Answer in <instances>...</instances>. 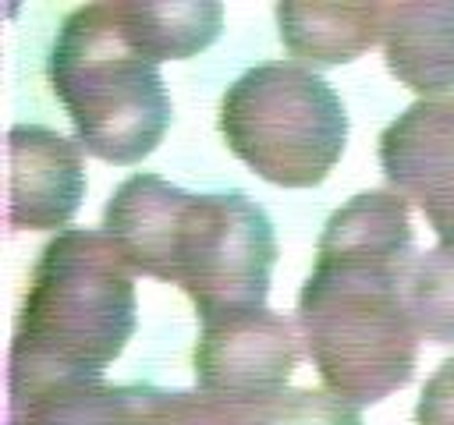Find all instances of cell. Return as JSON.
I'll return each mask as SVG.
<instances>
[{
  "label": "cell",
  "mask_w": 454,
  "mask_h": 425,
  "mask_svg": "<svg viewBox=\"0 0 454 425\" xmlns=\"http://www.w3.org/2000/svg\"><path fill=\"white\" fill-rule=\"evenodd\" d=\"M415 259L408 198L397 191L355 195L319 234L316 266L298 294V329L326 390L355 407L380 404L415 375Z\"/></svg>",
  "instance_id": "6da1fadb"
},
{
  "label": "cell",
  "mask_w": 454,
  "mask_h": 425,
  "mask_svg": "<svg viewBox=\"0 0 454 425\" xmlns=\"http://www.w3.org/2000/svg\"><path fill=\"white\" fill-rule=\"evenodd\" d=\"M103 234L135 273L177 283L199 319L266 308L277 234L241 191L188 195L156 174H135L110 195Z\"/></svg>",
  "instance_id": "7a4b0ae2"
},
{
  "label": "cell",
  "mask_w": 454,
  "mask_h": 425,
  "mask_svg": "<svg viewBox=\"0 0 454 425\" xmlns=\"http://www.w3.org/2000/svg\"><path fill=\"white\" fill-rule=\"evenodd\" d=\"M135 269L103 230H60L39 255L11 340V393L103 379L135 333Z\"/></svg>",
  "instance_id": "3957f363"
},
{
  "label": "cell",
  "mask_w": 454,
  "mask_h": 425,
  "mask_svg": "<svg viewBox=\"0 0 454 425\" xmlns=\"http://www.w3.org/2000/svg\"><path fill=\"white\" fill-rule=\"evenodd\" d=\"M46 74L78 145L96 159L131 166L170 128L160 60L128 32L117 4L74 7L60 21Z\"/></svg>",
  "instance_id": "277c9868"
},
{
  "label": "cell",
  "mask_w": 454,
  "mask_h": 425,
  "mask_svg": "<svg viewBox=\"0 0 454 425\" xmlns=\"http://www.w3.org/2000/svg\"><path fill=\"white\" fill-rule=\"evenodd\" d=\"M220 135L262 181L312 188L344 152L348 113L340 96L309 67L266 60L227 85Z\"/></svg>",
  "instance_id": "5b68a950"
},
{
  "label": "cell",
  "mask_w": 454,
  "mask_h": 425,
  "mask_svg": "<svg viewBox=\"0 0 454 425\" xmlns=\"http://www.w3.org/2000/svg\"><path fill=\"white\" fill-rule=\"evenodd\" d=\"M298 333V322L270 308L206 315L192 354L199 390L231 407L284 393L301 358Z\"/></svg>",
  "instance_id": "8992f818"
},
{
  "label": "cell",
  "mask_w": 454,
  "mask_h": 425,
  "mask_svg": "<svg viewBox=\"0 0 454 425\" xmlns=\"http://www.w3.org/2000/svg\"><path fill=\"white\" fill-rule=\"evenodd\" d=\"M380 166L440 241H454V96L419 99L380 135Z\"/></svg>",
  "instance_id": "52a82bcc"
},
{
  "label": "cell",
  "mask_w": 454,
  "mask_h": 425,
  "mask_svg": "<svg viewBox=\"0 0 454 425\" xmlns=\"http://www.w3.org/2000/svg\"><path fill=\"white\" fill-rule=\"evenodd\" d=\"M85 198L82 145L39 128L7 131V223L11 230H57Z\"/></svg>",
  "instance_id": "ba28073f"
},
{
  "label": "cell",
  "mask_w": 454,
  "mask_h": 425,
  "mask_svg": "<svg viewBox=\"0 0 454 425\" xmlns=\"http://www.w3.org/2000/svg\"><path fill=\"white\" fill-rule=\"evenodd\" d=\"M387 71L411 92L454 89V4H383Z\"/></svg>",
  "instance_id": "9c48e42d"
},
{
  "label": "cell",
  "mask_w": 454,
  "mask_h": 425,
  "mask_svg": "<svg viewBox=\"0 0 454 425\" xmlns=\"http://www.w3.org/2000/svg\"><path fill=\"white\" fill-rule=\"evenodd\" d=\"M277 28L294 57L348 64L383 39V4H277Z\"/></svg>",
  "instance_id": "30bf717a"
},
{
  "label": "cell",
  "mask_w": 454,
  "mask_h": 425,
  "mask_svg": "<svg viewBox=\"0 0 454 425\" xmlns=\"http://www.w3.org/2000/svg\"><path fill=\"white\" fill-rule=\"evenodd\" d=\"M7 425H131V386L57 379L14 390Z\"/></svg>",
  "instance_id": "8fae6325"
},
{
  "label": "cell",
  "mask_w": 454,
  "mask_h": 425,
  "mask_svg": "<svg viewBox=\"0 0 454 425\" xmlns=\"http://www.w3.org/2000/svg\"><path fill=\"white\" fill-rule=\"evenodd\" d=\"M128 32L156 60H184L206 50L223 28V4H117Z\"/></svg>",
  "instance_id": "7c38bea8"
},
{
  "label": "cell",
  "mask_w": 454,
  "mask_h": 425,
  "mask_svg": "<svg viewBox=\"0 0 454 425\" xmlns=\"http://www.w3.org/2000/svg\"><path fill=\"white\" fill-rule=\"evenodd\" d=\"M408 308L429 344H454V241L422 251L408 276Z\"/></svg>",
  "instance_id": "4fadbf2b"
},
{
  "label": "cell",
  "mask_w": 454,
  "mask_h": 425,
  "mask_svg": "<svg viewBox=\"0 0 454 425\" xmlns=\"http://www.w3.org/2000/svg\"><path fill=\"white\" fill-rule=\"evenodd\" d=\"M131 425H245L241 407L209 393L131 386Z\"/></svg>",
  "instance_id": "5bb4252c"
},
{
  "label": "cell",
  "mask_w": 454,
  "mask_h": 425,
  "mask_svg": "<svg viewBox=\"0 0 454 425\" xmlns=\"http://www.w3.org/2000/svg\"><path fill=\"white\" fill-rule=\"evenodd\" d=\"M241 418L245 425H362L358 407L330 390H284L241 407Z\"/></svg>",
  "instance_id": "9a60e30c"
},
{
  "label": "cell",
  "mask_w": 454,
  "mask_h": 425,
  "mask_svg": "<svg viewBox=\"0 0 454 425\" xmlns=\"http://www.w3.org/2000/svg\"><path fill=\"white\" fill-rule=\"evenodd\" d=\"M415 425H454V358H447L422 386Z\"/></svg>",
  "instance_id": "2e32d148"
}]
</instances>
